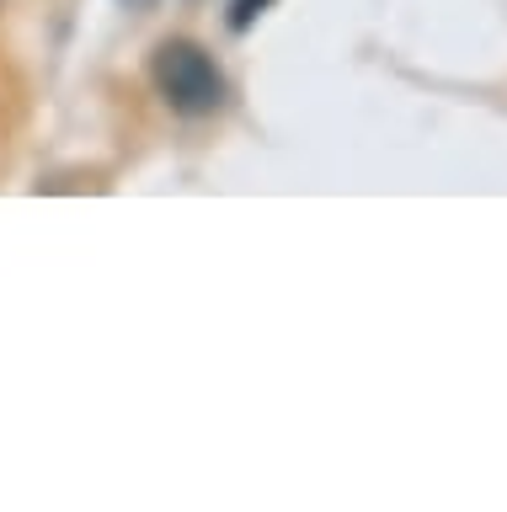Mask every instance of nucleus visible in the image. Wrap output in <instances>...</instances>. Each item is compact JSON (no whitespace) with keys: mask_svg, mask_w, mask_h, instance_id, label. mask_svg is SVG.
I'll return each mask as SVG.
<instances>
[{"mask_svg":"<svg viewBox=\"0 0 507 512\" xmlns=\"http://www.w3.org/2000/svg\"><path fill=\"white\" fill-rule=\"evenodd\" d=\"M118 6H129V11H150L155 0H118Z\"/></svg>","mask_w":507,"mask_h":512,"instance_id":"obj_3","label":"nucleus"},{"mask_svg":"<svg viewBox=\"0 0 507 512\" xmlns=\"http://www.w3.org/2000/svg\"><path fill=\"white\" fill-rule=\"evenodd\" d=\"M273 0H230V32H246Z\"/></svg>","mask_w":507,"mask_h":512,"instance_id":"obj_2","label":"nucleus"},{"mask_svg":"<svg viewBox=\"0 0 507 512\" xmlns=\"http://www.w3.org/2000/svg\"><path fill=\"white\" fill-rule=\"evenodd\" d=\"M150 75L182 118H203V112H214L225 102V75H219V64L193 38H166L150 59Z\"/></svg>","mask_w":507,"mask_h":512,"instance_id":"obj_1","label":"nucleus"}]
</instances>
